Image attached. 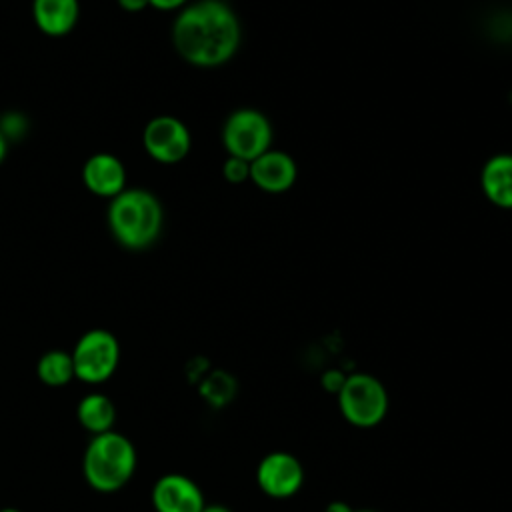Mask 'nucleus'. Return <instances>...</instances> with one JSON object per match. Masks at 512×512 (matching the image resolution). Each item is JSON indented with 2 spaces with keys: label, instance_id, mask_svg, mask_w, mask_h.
I'll return each mask as SVG.
<instances>
[{
  "label": "nucleus",
  "instance_id": "f257e3e1",
  "mask_svg": "<svg viewBox=\"0 0 512 512\" xmlns=\"http://www.w3.org/2000/svg\"><path fill=\"white\" fill-rule=\"evenodd\" d=\"M240 38V20L224 0L186 4L172 24V44L178 56L198 68L226 64L238 52Z\"/></svg>",
  "mask_w": 512,
  "mask_h": 512
},
{
  "label": "nucleus",
  "instance_id": "f03ea898",
  "mask_svg": "<svg viewBox=\"0 0 512 512\" xmlns=\"http://www.w3.org/2000/svg\"><path fill=\"white\" fill-rule=\"evenodd\" d=\"M112 238L126 250L150 248L162 232L164 208L160 200L144 188H124L106 210Z\"/></svg>",
  "mask_w": 512,
  "mask_h": 512
},
{
  "label": "nucleus",
  "instance_id": "7ed1b4c3",
  "mask_svg": "<svg viewBox=\"0 0 512 512\" xmlns=\"http://www.w3.org/2000/svg\"><path fill=\"white\" fill-rule=\"evenodd\" d=\"M136 448L120 432L92 436L86 446L82 472L86 482L98 492H116L124 488L136 470Z\"/></svg>",
  "mask_w": 512,
  "mask_h": 512
},
{
  "label": "nucleus",
  "instance_id": "20e7f679",
  "mask_svg": "<svg viewBox=\"0 0 512 512\" xmlns=\"http://www.w3.org/2000/svg\"><path fill=\"white\" fill-rule=\"evenodd\" d=\"M336 402L342 418L356 428H372L380 424L388 412V392L384 384L368 372L348 374L336 392Z\"/></svg>",
  "mask_w": 512,
  "mask_h": 512
},
{
  "label": "nucleus",
  "instance_id": "39448f33",
  "mask_svg": "<svg viewBox=\"0 0 512 512\" xmlns=\"http://www.w3.org/2000/svg\"><path fill=\"white\" fill-rule=\"evenodd\" d=\"M70 354L76 378L86 384H100L116 372L120 344L110 330L92 328L78 338Z\"/></svg>",
  "mask_w": 512,
  "mask_h": 512
},
{
  "label": "nucleus",
  "instance_id": "423d86ee",
  "mask_svg": "<svg viewBox=\"0 0 512 512\" xmlns=\"http://www.w3.org/2000/svg\"><path fill=\"white\" fill-rule=\"evenodd\" d=\"M222 144L228 156L252 162L272 148L270 120L256 108H238L224 120Z\"/></svg>",
  "mask_w": 512,
  "mask_h": 512
},
{
  "label": "nucleus",
  "instance_id": "0eeeda50",
  "mask_svg": "<svg viewBox=\"0 0 512 512\" xmlns=\"http://www.w3.org/2000/svg\"><path fill=\"white\" fill-rule=\"evenodd\" d=\"M142 146L152 160L160 164H176L188 156L192 136L180 118L160 114L146 122L142 130Z\"/></svg>",
  "mask_w": 512,
  "mask_h": 512
},
{
  "label": "nucleus",
  "instance_id": "6e6552de",
  "mask_svg": "<svg viewBox=\"0 0 512 512\" xmlns=\"http://www.w3.org/2000/svg\"><path fill=\"white\" fill-rule=\"evenodd\" d=\"M258 488L276 500L298 494L304 484V468L300 460L284 450L268 452L256 466Z\"/></svg>",
  "mask_w": 512,
  "mask_h": 512
},
{
  "label": "nucleus",
  "instance_id": "1a4fd4ad",
  "mask_svg": "<svg viewBox=\"0 0 512 512\" xmlns=\"http://www.w3.org/2000/svg\"><path fill=\"white\" fill-rule=\"evenodd\" d=\"M150 498L156 512H202L206 506L200 486L178 472L160 476L152 486Z\"/></svg>",
  "mask_w": 512,
  "mask_h": 512
},
{
  "label": "nucleus",
  "instance_id": "9d476101",
  "mask_svg": "<svg viewBox=\"0 0 512 512\" xmlns=\"http://www.w3.org/2000/svg\"><path fill=\"white\" fill-rule=\"evenodd\" d=\"M296 178V160L284 150L270 148L250 162V182L268 194L290 190L296 184Z\"/></svg>",
  "mask_w": 512,
  "mask_h": 512
},
{
  "label": "nucleus",
  "instance_id": "9b49d317",
  "mask_svg": "<svg viewBox=\"0 0 512 512\" xmlns=\"http://www.w3.org/2000/svg\"><path fill=\"white\" fill-rule=\"evenodd\" d=\"M82 182L92 194L112 200L126 188V168L118 156L96 152L82 166Z\"/></svg>",
  "mask_w": 512,
  "mask_h": 512
},
{
  "label": "nucleus",
  "instance_id": "f8f14e48",
  "mask_svg": "<svg viewBox=\"0 0 512 512\" xmlns=\"http://www.w3.org/2000/svg\"><path fill=\"white\" fill-rule=\"evenodd\" d=\"M32 18L36 28L52 38L66 36L80 18L78 0H32Z\"/></svg>",
  "mask_w": 512,
  "mask_h": 512
},
{
  "label": "nucleus",
  "instance_id": "ddd939ff",
  "mask_svg": "<svg viewBox=\"0 0 512 512\" xmlns=\"http://www.w3.org/2000/svg\"><path fill=\"white\" fill-rule=\"evenodd\" d=\"M480 188L490 204L512 210V154L490 156L480 172Z\"/></svg>",
  "mask_w": 512,
  "mask_h": 512
},
{
  "label": "nucleus",
  "instance_id": "4468645a",
  "mask_svg": "<svg viewBox=\"0 0 512 512\" xmlns=\"http://www.w3.org/2000/svg\"><path fill=\"white\" fill-rule=\"evenodd\" d=\"M76 418L84 430L92 436L110 432L116 422V406L102 392H90L80 398L76 406Z\"/></svg>",
  "mask_w": 512,
  "mask_h": 512
},
{
  "label": "nucleus",
  "instance_id": "2eb2a0df",
  "mask_svg": "<svg viewBox=\"0 0 512 512\" xmlns=\"http://www.w3.org/2000/svg\"><path fill=\"white\" fill-rule=\"evenodd\" d=\"M38 380L50 388H62L76 378L72 354L66 350H48L36 364Z\"/></svg>",
  "mask_w": 512,
  "mask_h": 512
},
{
  "label": "nucleus",
  "instance_id": "dca6fc26",
  "mask_svg": "<svg viewBox=\"0 0 512 512\" xmlns=\"http://www.w3.org/2000/svg\"><path fill=\"white\" fill-rule=\"evenodd\" d=\"M222 174L230 184H244L246 180H250V162L244 158L228 156L222 164Z\"/></svg>",
  "mask_w": 512,
  "mask_h": 512
},
{
  "label": "nucleus",
  "instance_id": "f3484780",
  "mask_svg": "<svg viewBox=\"0 0 512 512\" xmlns=\"http://www.w3.org/2000/svg\"><path fill=\"white\" fill-rule=\"evenodd\" d=\"M26 128H28V122L20 112H8L0 120V132L4 134L6 140L22 136L26 132Z\"/></svg>",
  "mask_w": 512,
  "mask_h": 512
},
{
  "label": "nucleus",
  "instance_id": "a211bd4d",
  "mask_svg": "<svg viewBox=\"0 0 512 512\" xmlns=\"http://www.w3.org/2000/svg\"><path fill=\"white\" fill-rule=\"evenodd\" d=\"M344 378H346V374H342L340 370H328L324 376H322V386L326 388V390H330V392H338L340 390V386L344 384Z\"/></svg>",
  "mask_w": 512,
  "mask_h": 512
},
{
  "label": "nucleus",
  "instance_id": "6ab92c4d",
  "mask_svg": "<svg viewBox=\"0 0 512 512\" xmlns=\"http://www.w3.org/2000/svg\"><path fill=\"white\" fill-rule=\"evenodd\" d=\"M188 4V0H148V6L160 12H172V10H182Z\"/></svg>",
  "mask_w": 512,
  "mask_h": 512
},
{
  "label": "nucleus",
  "instance_id": "aec40b11",
  "mask_svg": "<svg viewBox=\"0 0 512 512\" xmlns=\"http://www.w3.org/2000/svg\"><path fill=\"white\" fill-rule=\"evenodd\" d=\"M118 6L124 12L136 14V12H142L144 8H148V0H118Z\"/></svg>",
  "mask_w": 512,
  "mask_h": 512
},
{
  "label": "nucleus",
  "instance_id": "412c9836",
  "mask_svg": "<svg viewBox=\"0 0 512 512\" xmlns=\"http://www.w3.org/2000/svg\"><path fill=\"white\" fill-rule=\"evenodd\" d=\"M324 512H354V508H352L348 502H344V500H332V502L324 508Z\"/></svg>",
  "mask_w": 512,
  "mask_h": 512
},
{
  "label": "nucleus",
  "instance_id": "4be33fe9",
  "mask_svg": "<svg viewBox=\"0 0 512 512\" xmlns=\"http://www.w3.org/2000/svg\"><path fill=\"white\" fill-rule=\"evenodd\" d=\"M202 512H232V510L226 508V506H222V504H206V506L202 508Z\"/></svg>",
  "mask_w": 512,
  "mask_h": 512
},
{
  "label": "nucleus",
  "instance_id": "5701e85b",
  "mask_svg": "<svg viewBox=\"0 0 512 512\" xmlns=\"http://www.w3.org/2000/svg\"><path fill=\"white\" fill-rule=\"evenodd\" d=\"M6 152H8V140H6L4 134L0 132V164H2L4 158H6Z\"/></svg>",
  "mask_w": 512,
  "mask_h": 512
},
{
  "label": "nucleus",
  "instance_id": "b1692460",
  "mask_svg": "<svg viewBox=\"0 0 512 512\" xmlns=\"http://www.w3.org/2000/svg\"><path fill=\"white\" fill-rule=\"evenodd\" d=\"M0 512H22V510H18V508H12V506H8V508H0Z\"/></svg>",
  "mask_w": 512,
  "mask_h": 512
},
{
  "label": "nucleus",
  "instance_id": "393cba45",
  "mask_svg": "<svg viewBox=\"0 0 512 512\" xmlns=\"http://www.w3.org/2000/svg\"><path fill=\"white\" fill-rule=\"evenodd\" d=\"M354 512H378V510H370V508H362V510H354Z\"/></svg>",
  "mask_w": 512,
  "mask_h": 512
}]
</instances>
